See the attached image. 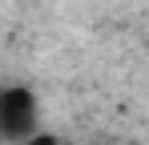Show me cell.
I'll list each match as a JSON object with an SVG mask.
<instances>
[{
  "label": "cell",
  "mask_w": 149,
  "mask_h": 145,
  "mask_svg": "<svg viewBox=\"0 0 149 145\" xmlns=\"http://www.w3.org/2000/svg\"><path fill=\"white\" fill-rule=\"evenodd\" d=\"M36 129V93L24 85L0 89V141H24Z\"/></svg>",
  "instance_id": "6da1fadb"
},
{
  "label": "cell",
  "mask_w": 149,
  "mask_h": 145,
  "mask_svg": "<svg viewBox=\"0 0 149 145\" xmlns=\"http://www.w3.org/2000/svg\"><path fill=\"white\" fill-rule=\"evenodd\" d=\"M20 145H61V141H56L52 133H40V129H32V133H28Z\"/></svg>",
  "instance_id": "7a4b0ae2"
}]
</instances>
